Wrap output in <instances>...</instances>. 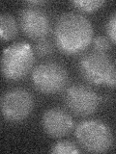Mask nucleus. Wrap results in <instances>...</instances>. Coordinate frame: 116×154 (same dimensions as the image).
Wrapping results in <instances>:
<instances>
[{
	"label": "nucleus",
	"instance_id": "nucleus-1",
	"mask_svg": "<svg viewBox=\"0 0 116 154\" xmlns=\"http://www.w3.org/2000/svg\"><path fill=\"white\" fill-rule=\"evenodd\" d=\"M56 46L67 55L84 51L93 40V27L85 16L67 12L58 17L54 27Z\"/></svg>",
	"mask_w": 116,
	"mask_h": 154
},
{
	"label": "nucleus",
	"instance_id": "nucleus-2",
	"mask_svg": "<svg viewBox=\"0 0 116 154\" xmlns=\"http://www.w3.org/2000/svg\"><path fill=\"white\" fill-rule=\"evenodd\" d=\"M79 72L85 81L92 85L116 86V71L110 58L105 52L89 51L79 62Z\"/></svg>",
	"mask_w": 116,
	"mask_h": 154
},
{
	"label": "nucleus",
	"instance_id": "nucleus-3",
	"mask_svg": "<svg viewBox=\"0 0 116 154\" xmlns=\"http://www.w3.org/2000/svg\"><path fill=\"white\" fill-rule=\"evenodd\" d=\"M75 135L77 143L87 152H106L113 144V136L109 127L97 119L80 122L76 126Z\"/></svg>",
	"mask_w": 116,
	"mask_h": 154
},
{
	"label": "nucleus",
	"instance_id": "nucleus-4",
	"mask_svg": "<svg viewBox=\"0 0 116 154\" xmlns=\"http://www.w3.org/2000/svg\"><path fill=\"white\" fill-rule=\"evenodd\" d=\"M34 53L26 42H18L4 49L1 59V70L9 80L24 78L34 65Z\"/></svg>",
	"mask_w": 116,
	"mask_h": 154
},
{
	"label": "nucleus",
	"instance_id": "nucleus-5",
	"mask_svg": "<svg viewBox=\"0 0 116 154\" xmlns=\"http://www.w3.org/2000/svg\"><path fill=\"white\" fill-rule=\"evenodd\" d=\"M31 78L35 88L45 94L60 93L68 83L66 69L54 62H47L37 66L32 71Z\"/></svg>",
	"mask_w": 116,
	"mask_h": 154
},
{
	"label": "nucleus",
	"instance_id": "nucleus-6",
	"mask_svg": "<svg viewBox=\"0 0 116 154\" xmlns=\"http://www.w3.org/2000/svg\"><path fill=\"white\" fill-rule=\"evenodd\" d=\"M33 108V95L25 89H11L4 93L1 97L2 116L8 122H18L27 119Z\"/></svg>",
	"mask_w": 116,
	"mask_h": 154
},
{
	"label": "nucleus",
	"instance_id": "nucleus-7",
	"mask_svg": "<svg viewBox=\"0 0 116 154\" xmlns=\"http://www.w3.org/2000/svg\"><path fill=\"white\" fill-rule=\"evenodd\" d=\"M101 99L93 89L82 84H74L65 93V103L72 114L88 117L99 108Z\"/></svg>",
	"mask_w": 116,
	"mask_h": 154
},
{
	"label": "nucleus",
	"instance_id": "nucleus-8",
	"mask_svg": "<svg viewBox=\"0 0 116 154\" xmlns=\"http://www.w3.org/2000/svg\"><path fill=\"white\" fill-rule=\"evenodd\" d=\"M19 26L25 35L35 41L45 38L50 32V19L43 10L38 7L22 9L19 13Z\"/></svg>",
	"mask_w": 116,
	"mask_h": 154
},
{
	"label": "nucleus",
	"instance_id": "nucleus-9",
	"mask_svg": "<svg viewBox=\"0 0 116 154\" xmlns=\"http://www.w3.org/2000/svg\"><path fill=\"white\" fill-rule=\"evenodd\" d=\"M42 124L45 132L52 138H62L74 128L72 118L61 108H50L43 115Z\"/></svg>",
	"mask_w": 116,
	"mask_h": 154
},
{
	"label": "nucleus",
	"instance_id": "nucleus-10",
	"mask_svg": "<svg viewBox=\"0 0 116 154\" xmlns=\"http://www.w3.org/2000/svg\"><path fill=\"white\" fill-rule=\"evenodd\" d=\"M18 33V23L10 14H2L0 16V36L2 41H10Z\"/></svg>",
	"mask_w": 116,
	"mask_h": 154
},
{
	"label": "nucleus",
	"instance_id": "nucleus-11",
	"mask_svg": "<svg viewBox=\"0 0 116 154\" xmlns=\"http://www.w3.org/2000/svg\"><path fill=\"white\" fill-rule=\"evenodd\" d=\"M105 3L104 0H76L72 2V5H74L75 8L79 9V11L92 13L103 7Z\"/></svg>",
	"mask_w": 116,
	"mask_h": 154
},
{
	"label": "nucleus",
	"instance_id": "nucleus-12",
	"mask_svg": "<svg viewBox=\"0 0 116 154\" xmlns=\"http://www.w3.org/2000/svg\"><path fill=\"white\" fill-rule=\"evenodd\" d=\"M51 153L55 154H72L79 153V150L76 146V144L70 141H60L53 144L51 147Z\"/></svg>",
	"mask_w": 116,
	"mask_h": 154
},
{
	"label": "nucleus",
	"instance_id": "nucleus-13",
	"mask_svg": "<svg viewBox=\"0 0 116 154\" xmlns=\"http://www.w3.org/2000/svg\"><path fill=\"white\" fill-rule=\"evenodd\" d=\"M54 46L52 42L46 38L38 41L35 45V52L39 57H47L53 52Z\"/></svg>",
	"mask_w": 116,
	"mask_h": 154
},
{
	"label": "nucleus",
	"instance_id": "nucleus-14",
	"mask_svg": "<svg viewBox=\"0 0 116 154\" xmlns=\"http://www.w3.org/2000/svg\"><path fill=\"white\" fill-rule=\"evenodd\" d=\"M105 31L108 38L116 43V13L112 14L105 24Z\"/></svg>",
	"mask_w": 116,
	"mask_h": 154
},
{
	"label": "nucleus",
	"instance_id": "nucleus-15",
	"mask_svg": "<svg viewBox=\"0 0 116 154\" xmlns=\"http://www.w3.org/2000/svg\"><path fill=\"white\" fill-rule=\"evenodd\" d=\"M93 46L96 51L105 52L110 48V43L109 41L108 40V38H105L104 36H99L94 38Z\"/></svg>",
	"mask_w": 116,
	"mask_h": 154
},
{
	"label": "nucleus",
	"instance_id": "nucleus-16",
	"mask_svg": "<svg viewBox=\"0 0 116 154\" xmlns=\"http://www.w3.org/2000/svg\"><path fill=\"white\" fill-rule=\"evenodd\" d=\"M46 3H47L46 1H41V0H39V1H28V2H26V4L29 5L30 7L40 6V5H44V4H46Z\"/></svg>",
	"mask_w": 116,
	"mask_h": 154
},
{
	"label": "nucleus",
	"instance_id": "nucleus-17",
	"mask_svg": "<svg viewBox=\"0 0 116 154\" xmlns=\"http://www.w3.org/2000/svg\"><path fill=\"white\" fill-rule=\"evenodd\" d=\"M115 71H116V70H115Z\"/></svg>",
	"mask_w": 116,
	"mask_h": 154
}]
</instances>
